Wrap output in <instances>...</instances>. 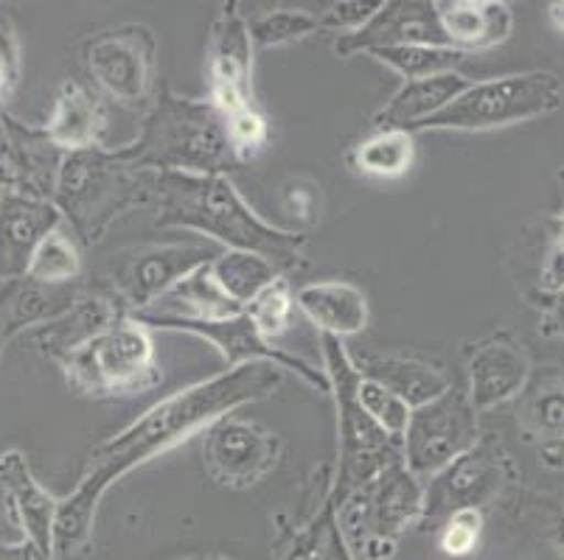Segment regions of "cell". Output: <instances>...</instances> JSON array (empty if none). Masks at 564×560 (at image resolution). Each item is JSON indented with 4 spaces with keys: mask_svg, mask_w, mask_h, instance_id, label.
I'll list each match as a JSON object with an SVG mask.
<instances>
[{
    "mask_svg": "<svg viewBox=\"0 0 564 560\" xmlns=\"http://www.w3.org/2000/svg\"><path fill=\"white\" fill-rule=\"evenodd\" d=\"M284 384V370L270 362L228 367L205 382L188 384L138 415L127 429L87 454L85 471L68 496L59 499L54 521V558L82 560L94 541L96 513L105 493L147 462L177 449L236 409L270 398Z\"/></svg>",
    "mask_w": 564,
    "mask_h": 560,
    "instance_id": "1",
    "label": "cell"
},
{
    "mask_svg": "<svg viewBox=\"0 0 564 560\" xmlns=\"http://www.w3.org/2000/svg\"><path fill=\"white\" fill-rule=\"evenodd\" d=\"M155 228L192 230L223 250L264 255L281 272L304 266V230L267 222L236 191L225 174H158Z\"/></svg>",
    "mask_w": 564,
    "mask_h": 560,
    "instance_id": "2",
    "label": "cell"
},
{
    "mask_svg": "<svg viewBox=\"0 0 564 560\" xmlns=\"http://www.w3.org/2000/svg\"><path fill=\"white\" fill-rule=\"evenodd\" d=\"M127 161L158 174H225L236 172L225 116L212 99H188L163 87L143 116L135 141L121 146Z\"/></svg>",
    "mask_w": 564,
    "mask_h": 560,
    "instance_id": "3",
    "label": "cell"
},
{
    "mask_svg": "<svg viewBox=\"0 0 564 560\" xmlns=\"http://www.w3.org/2000/svg\"><path fill=\"white\" fill-rule=\"evenodd\" d=\"M155 179L158 172L138 168L121 149H82L63 157L51 202L74 239L94 246L121 216L155 202Z\"/></svg>",
    "mask_w": 564,
    "mask_h": 560,
    "instance_id": "4",
    "label": "cell"
},
{
    "mask_svg": "<svg viewBox=\"0 0 564 560\" xmlns=\"http://www.w3.org/2000/svg\"><path fill=\"white\" fill-rule=\"evenodd\" d=\"M321 356L337 413V476L332 480V502H340L402 460V440L388 435L360 404V370L343 339L321 333Z\"/></svg>",
    "mask_w": 564,
    "mask_h": 560,
    "instance_id": "5",
    "label": "cell"
},
{
    "mask_svg": "<svg viewBox=\"0 0 564 560\" xmlns=\"http://www.w3.org/2000/svg\"><path fill=\"white\" fill-rule=\"evenodd\" d=\"M56 364L68 387L85 398H132L163 382L152 331L132 315L118 317Z\"/></svg>",
    "mask_w": 564,
    "mask_h": 560,
    "instance_id": "6",
    "label": "cell"
},
{
    "mask_svg": "<svg viewBox=\"0 0 564 560\" xmlns=\"http://www.w3.org/2000/svg\"><path fill=\"white\" fill-rule=\"evenodd\" d=\"M335 505V521L354 554L366 560H391L399 538L424 518V480L393 462L368 485L357 487Z\"/></svg>",
    "mask_w": 564,
    "mask_h": 560,
    "instance_id": "7",
    "label": "cell"
},
{
    "mask_svg": "<svg viewBox=\"0 0 564 560\" xmlns=\"http://www.w3.org/2000/svg\"><path fill=\"white\" fill-rule=\"evenodd\" d=\"M562 79L551 70H525V74L497 76V79L471 81L458 99L419 123L415 132H489L511 123L533 121L551 116L562 107Z\"/></svg>",
    "mask_w": 564,
    "mask_h": 560,
    "instance_id": "8",
    "label": "cell"
},
{
    "mask_svg": "<svg viewBox=\"0 0 564 560\" xmlns=\"http://www.w3.org/2000/svg\"><path fill=\"white\" fill-rule=\"evenodd\" d=\"M223 253V246L208 239L127 246L118 250L107 264L105 289L116 295L130 315H138L155 306L183 277L217 261Z\"/></svg>",
    "mask_w": 564,
    "mask_h": 560,
    "instance_id": "9",
    "label": "cell"
},
{
    "mask_svg": "<svg viewBox=\"0 0 564 560\" xmlns=\"http://www.w3.org/2000/svg\"><path fill=\"white\" fill-rule=\"evenodd\" d=\"M82 62L101 99L121 107L150 101L158 76V37L150 25L121 23L82 43Z\"/></svg>",
    "mask_w": 564,
    "mask_h": 560,
    "instance_id": "10",
    "label": "cell"
},
{
    "mask_svg": "<svg viewBox=\"0 0 564 560\" xmlns=\"http://www.w3.org/2000/svg\"><path fill=\"white\" fill-rule=\"evenodd\" d=\"M478 443V409L471 407L466 389L453 384L447 393L410 413L402 435V460L419 480L427 482Z\"/></svg>",
    "mask_w": 564,
    "mask_h": 560,
    "instance_id": "11",
    "label": "cell"
},
{
    "mask_svg": "<svg viewBox=\"0 0 564 560\" xmlns=\"http://www.w3.org/2000/svg\"><path fill=\"white\" fill-rule=\"evenodd\" d=\"M281 460V438L261 424L219 418L203 431V469L219 487L245 491L264 480Z\"/></svg>",
    "mask_w": 564,
    "mask_h": 560,
    "instance_id": "12",
    "label": "cell"
},
{
    "mask_svg": "<svg viewBox=\"0 0 564 560\" xmlns=\"http://www.w3.org/2000/svg\"><path fill=\"white\" fill-rule=\"evenodd\" d=\"M506 482V457L500 454L497 443L480 440L475 449L453 460L444 471L424 482V518L422 530L438 527L449 513L466 510V507H484L495 499L497 491Z\"/></svg>",
    "mask_w": 564,
    "mask_h": 560,
    "instance_id": "13",
    "label": "cell"
},
{
    "mask_svg": "<svg viewBox=\"0 0 564 560\" xmlns=\"http://www.w3.org/2000/svg\"><path fill=\"white\" fill-rule=\"evenodd\" d=\"M150 331H181L192 333V337L205 339L208 345H214L219 351V356L225 359L228 367H242V364L253 362H270L281 370H290L306 387H312L315 393H332L329 376L326 370H317L315 364H310L306 359H301L299 353H290L286 348H279L275 342L264 339L259 333V328L253 326L248 315L230 317V320H217V322H152L147 326Z\"/></svg>",
    "mask_w": 564,
    "mask_h": 560,
    "instance_id": "14",
    "label": "cell"
},
{
    "mask_svg": "<svg viewBox=\"0 0 564 560\" xmlns=\"http://www.w3.org/2000/svg\"><path fill=\"white\" fill-rule=\"evenodd\" d=\"M208 99L223 116L253 105V37L239 3H225L208 37Z\"/></svg>",
    "mask_w": 564,
    "mask_h": 560,
    "instance_id": "15",
    "label": "cell"
},
{
    "mask_svg": "<svg viewBox=\"0 0 564 560\" xmlns=\"http://www.w3.org/2000/svg\"><path fill=\"white\" fill-rule=\"evenodd\" d=\"M466 378L471 407L486 413L525 389L531 378V356L514 333H489L466 348Z\"/></svg>",
    "mask_w": 564,
    "mask_h": 560,
    "instance_id": "16",
    "label": "cell"
},
{
    "mask_svg": "<svg viewBox=\"0 0 564 560\" xmlns=\"http://www.w3.org/2000/svg\"><path fill=\"white\" fill-rule=\"evenodd\" d=\"M65 152L48 135L0 110V185L29 197L51 199Z\"/></svg>",
    "mask_w": 564,
    "mask_h": 560,
    "instance_id": "17",
    "label": "cell"
},
{
    "mask_svg": "<svg viewBox=\"0 0 564 560\" xmlns=\"http://www.w3.org/2000/svg\"><path fill=\"white\" fill-rule=\"evenodd\" d=\"M402 45H449L438 23L435 0H384L368 25L337 37L335 54L348 59Z\"/></svg>",
    "mask_w": 564,
    "mask_h": 560,
    "instance_id": "18",
    "label": "cell"
},
{
    "mask_svg": "<svg viewBox=\"0 0 564 560\" xmlns=\"http://www.w3.org/2000/svg\"><path fill=\"white\" fill-rule=\"evenodd\" d=\"M63 213L51 199L3 188L0 191V281L25 277L32 255L48 233L63 228Z\"/></svg>",
    "mask_w": 564,
    "mask_h": 560,
    "instance_id": "19",
    "label": "cell"
},
{
    "mask_svg": "<svg viewBox=\"0 0 564 560\" xmlns=\"http://www.w3.org/2000/svg\"><path fill=\"white\" fill-rule=\"evenodd\" d=\"M0 493L25 541L54 558V521L59 499L48 487L40 485L23 451L12 449L0 454Z\"/></svg>",
    "mask_w": 564,
    "mask_h": 560,
    "instance_id": "20",
    "label": "cell"
},
{
    "mask_svg": "<svg viewBox=\"0 0 564 560\" xmlns=\"http://www.w3.org/2000/svg\"><path fill=\"white\" fill-rule=\"evenodd\" d=\"M43 132L59 152H82L101 146L107 132V107L96 87L65 79L54 96V107Z\"/></svg>",
    "mask_w": 564,
    "mask_h": 560,
    "instance_id": "21",
    "label": "cell"
},
{
    "mask_svg": "<svg viewBox=\"0 0 564 560\" xmlns=\"http://www.w3.org/2000/svg\"><path fill=\"white\" fill-rule=\"evenodd\" d=\"M245 308L236 300L225 295L223 286L214 277L212 264L199 266L192 275H186L181 284H174L161 300L147 311H138L135 317L141 326H152V322H217L239 317Z\"/></svg>",
    "mask_w": 564,
    "mask_h": 560,
    "instance_id": "22",
    "label": "cell"
},
{
    "mask_svg": "<svg viewBox=\"0 0 564 560\" xmlns=\"http://www.w3.org/2000/svg\"><path fill=\"white\" fill-rule=\"evenodd\" d=\"M85 289L74 286H43L29 277L0 281V348L20 331L63 317L79 303Z\"/></svg>",
    "mask_w": 564,
    "mask_h": 560,
    "instance_id": "23",
    "label": "cell"
},
{
    "mask_svg": "<svg viewBox=\"0 0 564 560\" xmlns=\"http://www.w3.org/2000/svg\"><path fill=\"white\" fill-rule=\"evenodd\" d=\"M444 37L460 54L502 45L514 31V12L502 0H435Z\"/></svg>",
    "mask_w": 564,
    "mask_h": 560,
    "instance_id": "24",
    "label": "cell"
},
{
    "mask_svg": "<svg viewBox=\"0 0 564 560\" xmlns=\"http://www.w3.org/2000/svg\"><path fill=\"white\" fill-rule=\"evenodd\" d=\"M124 315H130V311L105 286L94 292H85L70 311H65L63 317H56V320L37 328L34 345L51 362H59L65 353L85 345L87 339H94L96 333H101L110 322H116L118 317Z\"/></svg>",
    "mask_w": 564,
    "mask_h": 560,
    "instance_id": "25",
    "label": "cell"
},
{
    "mask_svg": "<svg viewBox=\"0 0 564 560\" xmlns=\"http://www.w3.org/2000/svg\"><path fill=\"white\" fill-rule=\"evenodd\" d=\"M354 364L362 378H371L384 389H391L410 409L424 407L453 387V378L438 364L402 356V353H362V359H354Z\"/></svg>",
    "mask_w": 564,
    "mask_h": 560,
    "instance_id": "26",
    "label": "cell"
},
{
    "mask_svg": "<svg viewBox=\"0 0 564 560\" xmlns=\"http://www.w3.org/2000/svg\"><path fill=\"white\" fill-rule=\"evenodd\" d=\"M295 306L326 337L346 339L368 328V300L348 281H317L295 292Z\"/></svg>",
    "mask_w": 564,
    "mask_h": 560,
    "instance_id": "27",
    "label": "cell"
},
{
    "mask_svg": "<svg viewBox=\"0 0 564 560\" xmlns=\"http://www.w3.org/2000/svg\"><path fill=\"white\" fill-rule=\"evenodd\" d=\"M471 81L464 74L430 76V79L404 81L393 99L373 116V130H408L413 132L419 123L438 116L444 107L453 105Z\"/></svg>",
    "mask_w": 564,
    "mask_h": 560,
    "instance_id": "28",
    "label": "cell"
},
{
    "mask_svg": "<svg viewBox=\"0 0 564 560\" xmlns=\"http://www.w3.org/2000/svg\"><path fill=\"white\" fill-rule=\"evenodd\" d=\"M415 135L408 130H373L351 152L354 172L371 179H399L413 168Z\"/></svg>",
    "mask_w": 564,
    "mask_h": 560,
    "instance_id": "29",
    "label": "cell"
},
{
    "mask_svg": "<svg viewBox=\"0 0 564 560\" xmlns=\"http://www.w3.org/2000/svg\"><path fill=\"white\" fill-rule=\"evenodd\" d=\"M212 272L217 284L223 286L225 295L239 306H248L259 292L279 281L284 272L264 255L245 253V250H225L217 261H212Z\"/></svg>",
    "mask_w": 564,
    "mask_h": 560,
    "instance_id": "30",
    "label": "cell"
},
{
    "mask_svg": "<svg viewBox=\"0 0 564 560\" xmlns=\"http://www.w3.org/2000/svg\"><path fill=\"white\" fill-rule=\"evenodd\" d=\"M82 275L79 241L65 228H56L34 250L25 277L43 286H74Z\"/></svg>",
    "mask_w": 564,
    "mask_h": 560,
    "instance_id": "31",
    "label": "cell"
},
{
    "mask_svg": "<svg viewBox=\"0 0 564 560\" xmlns=\"http://www.w3.org/2000/svg\"><path fill=\"white\" fill-rule=\"evenodd\" d=\"M368 56L382 62L384 68H391L404 81H415L430 79V76L453 74V70L460 68L466 54H460L453 45H402V48L373 51Z\"/></svg>",
    "mask_w": 564,
    "mask_h": 560,
    "instance_id": "32",
    "label": "cell"
},
{
    "mask_svg": "<svg viewBox=\"0 0 564 560\" xmlns=\"http://www.w3.org/2000/svg\"><path fill=\"white\" fill-rule=\"evenodd\" d=\"M332 521H335V505H332L329 487V493L323 496L321 505L315 507V513L304 524L281 532L273 549V560H323Z\"/></svg>",
    "mask_w": 564,
    "mask_h": 560,
    "instance_id": "33",
    "label": "cell"
},
{
    "mask_svg": "<svg viewBox=\"0 0 564 560\" xmlns=\"http://www.w3.org/2000/svg\"><path fill=\"white\" fill-rule=\"evenodd\" d=\"M248 29L253 45L275 48V45L299 43V40L321 31V20H317V14L306 12V9H270V12L250 18Z\"/></svg>",
    "mask_w": 564,
    "mask_h": 560,
    "instance_id": "34",
    "label": "cell"
},
{
    "mask_svg": "<svg viewBox=\"0 0 564 560\" xmlns=\"http://www.w3.org/2000/svg\"><path fill=\"white\" fill-rule=\"evenodd\" d=\"M295 295H292V286L286 281V275H281L279 281L267 286L264 292L253 297V300L245 306V315L253 320V326L259 328V333L270 342H275L279 337H284L292 326V315H295Z\"/></svg>",
    "mask_w": 564,
    "mask_h": 560,
    "instance_id": "35",
    "label": "cell"
},
{
    "mask_svg": "<svg viewBox=\"0 0 564 560\" xmlns=\"http://www.w3.org/2000/svg\"><path fill=\"white\" fill-rule=\"evenodd\" d=\"M225 130H228L230 149H234L239 166L256 161L270 143V123H267L264 112L256 105L228 112L225 116Z\"/></svg>",
    "mask_w": 564,
    "mask_h": 560,
    "instance_id": "36",
    "label": "cell"
},
{
    "mask_svg": "<svg viewBox=\"0 0 564 560\" xmlns=\"http://www.w3.org/2000/svg\"><path fill=\"white\" fill-rule=\"evenodd\" d=\"M484 538V510L466 507V510L449 513L444 521L435 527V541L438 549L449 558H466L478 549Z\"/></svg>",
    "mask_w": 564,
    "mask_h": 560,
    "instance_id": "37",
    "label": "cell"
},
{
    "mask_svg": "<svg viewBox=\"0 0 564 560\" xmlns=\"http://www.w3.org/2000/svg\"><path fill=\"white\" fill-rule=\"evenodd\" d=\"M357 393H360V404L366 407V413L371 415L388 435L402 440L413 409H410L402 398H397L391 389H384L382 384L371 382V378L360 376V389H357Z\"/></svg>",
    "mask_w": 564,
    "mask_h": 560,
    "instance_id": "38",
    "label": "cell"
},
{
    "mask_svg": "<svg viewBox=\"0 0 564 560\" xmlns=\"http://www.w3.org/2000/svg\"><path fill=\"white\" fill-rule=\"evenodd\" d=\"M528 424L553 443L564 438V384H551L533 395L528 404Z\"/></svg>",
    "mask_w": 564,
    "mask_h": 560,
    "instance_id": "39",
    "label": "cell"
},
{
    "mask_svg": "<svg viewBox=\"0 0 564 560\" xmlns=\"http://www.w3.org/2000/svg\"><path fill=\"white\" fill-rule=\"evenodd\" d=\"M384 0H340V3H332L326 7V12L317 14L321 20V29L335 31V34H354L360 31L362 25H368V20L382 9Z\"/></svg>",
    "mask_w": 564,
    "mask_h": 560,
    "instance_id": "40",
    "label": "cell"
},
{
    "mask_svg": "<svg viewBox=\"0 0 564 560\" xmlns=\"http://www.w3.org/2000/svg\"><path fill=\"white\" fill-rule=\"evenodd\" d=\"M20 79V45L9 20H0V105L12 96Z\"/></svg>",
    "mask_w": 564,
    "mask_h": 560,
    "instance_id": "41",
    "label": "cell"
},
{
    "mask_svg": "<svg viewBox=\"0 0 564 560\" xmlns=\"http://www.w3.org/2000/svg\"><path fill=\"white\" fill-rule=\"evenodd\" d=\"M281 208L284 213L295 216L299 222H315L317 219V188L304 179H292L281 191Z\"/></svg>",
    "mask_w": 564,
    "mask_h": 560,
    "instance_id": "42",
    "label": "cell"
},
{
    "mask_svg": "<svg viewBox=\"0 0 564 560\" xmlns=\"http://www.w3.org/2000/svg\"><path fill=\"white\" fill-rule=\"evenodd\" d=\"M540 289L547 295H558L564 289V246L558 241H553L551 250H547L545 261H542L540 272Z\"/></svg>",
    "mask_w": 564,
    "mask_h": 560,
    "instance_id": "43",
    "label": "cell"
},
{
    "mask_svg": "<svg viewBox=\"0 0 564 560\" xmlns=\"http://www.w3.org/2000/svg\"><path fill=\"white\" fill-rule=\"evenodd\" d=\"M323 560H357L354 549L348 547L346 536L340 532L337 521H332L329 538H326V552H323Z\"/></svg>",
    "mask_w": 564,
    "mask_h": 560,
    "instance_id": "44",
    "label": "cell"
},
{
    "mask_svg": "<svg viewBox=\"0 0 564 560\" xmlns=\"http://www.w3.org/2000/svg\"><path fill=\"white\" fill-rule=\"evenodd\" d=\"M542 331H545L547 337H564V289L551 297L547 315L545 320H542Z\"/></svg>",
    "mask_w": 564,
    "mask_h": 560,
    "instance_id": "45",
    "label": "cell"
},
{
    "mask_svg": "<svg viewBox=\"0 0 564 560\" xmlns=\"http://www.w3.org/2000/svg\"><path fill=\"white\" fill-rule=\"evenodd\" d=\"M0 560H51V558L45 552H40L34 543L20 538V541L14 543H0Z\"/></svg>",
    "mask_w": 564,
    "mask_h": 560,
    "instance_id": "46",
    "label": "cell"
},
{
    "mask_svg": "<svg viewBox=\"0 0 564 560\" xmlns=\"http://www.w3.org/2000/svg\"><path fill=\"white\" fill-rule=\"evenodd\" d=\"M551 20L556 23L558 31H564V0H556V3H551Z\"/></svg>",
    "mask_w": 564,
    "mask_h": 560,
    "instance_id": "47",
    "label": "cell"
},
{
    "mask_svg": "<svg viewBox=\"0 0 564 560\" xmlns=\"http://www.w3.org/2000/svg\"><path fill=\"white\" fill-rule=\"evenodd\" d=\"M556 541H558V547L564 549V518L558 521V527H556Z\"/></svg>",
    "mask_w": 564,
    "mask_h": 560,
    "instance_id": "48",
    "label": "cell"
},
{
    "mask_svg": "<svg viewBox=\"0 0 564 560\" xmlns=\"http://www.w3.org/2000/svg\"><path fill=\"white\" fill-rule=\"evenodd\" d=\"M553 241H558V244L564 246V224H562V230H558V233H556V239H553Z\"/></svg>",
    "mask_w": 564,
    "mask_h": 560,
    "instance_id": "49",
    "label": "cell"
},
{
    "mask_svg": "<svg viewBox=\"0 0 564 560\" xmlns=\"http://www.w3.org/2000/svg\"><path fill=\"white\" fill-rule=\"evenodd\" d=\"M205 560H230V558H225V554H212V558H205Z\"/></svg>",
    "mask_w": 564,
    "mask_h": 560,
    "instance_id": "50",
    "label": "cell"
},
{
    "mask_svg": "<svg viewBox=\"0 0 564 560\" xmlns=\"http://www.w3.org/2000/svg\"><path fill=\"white\" fill-rule=\"evenodd\" d=\"M186 560H199V558H186Z\"/></svg>",
    "mask_w": 564,
    "mask_h": 560,
    "instance_id": "51",
    "label": "cell"
},
{
    "mask_svg": "<svg viewBox=\"0 0 564 560\" xmlns=\"http://www.w3.org/2000/svg\"><path fill=\"white\" fill-rule=\"evenodd\" d=\"M0 191H3V188H0Z\"/></svg>",
    "mask_w": 564,
    "mask_h": 560,
    "instance_id": "52",
    "label": "cell"
}]
</instances>
